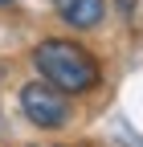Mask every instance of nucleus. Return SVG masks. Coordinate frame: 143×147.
I'll return each mask as SVG.
<instances>
[{"label":"nucleus","instance_id":"4","mask_svg":"<svg viewBox=\"0 0 143 147\" xmlns=\"http://www.w3.org/2000/svg\"><path fill=\"white\" fill-rule=\"evenodd\" d=\"M4 4H12V0H0V8H4Z\"/></svg>","mask_w":143,"mask_h":147},{"label":"nucleus","instance_id":"2","mask_svg":"<svg viewBox=\"0 0 143 147\" xmlns=\"http://www.w3.org/2000/svg\"><path fill=\"white\" fill-rule=\"evenodd\" d=\"M21 110L29 123L37 127H61L69 119V106H65V94L61 90H53L49 82H29L21 90Z\"/></svg>","mask_w":143,"mask_h":147},{"label":"nucleus","instance_id":"3","mask_svg":"<svg viewBox=\"0 0 143 147\" xmlns=\"http://www.w3.org/2000/svg\"><path fill=\"white\" fill-rule=\"evenodd\" d=\"M53 12L69 29H94L106 16V0H53Z\"/></svg>","mask_w":143,"mask_h":147},{"label":"nucleus","instance_id":"1","mask_svg":"<svg viewBox=\"0 0 143 147\" xmlns=\"http://www.w3.org/2000/svg\"><path fill=\"white\" fill-rule=\"evenodd\" d=\"M33 65H37V74L53 90H61V94H86V90H94L98 78H102L94 53L82 49L78 41H61V37L41 41L33 49Z\"/></svg>","mask_w":143,"mask_h":147}]
</instances>
